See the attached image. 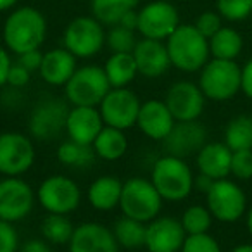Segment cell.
Returning a JSON list of instances; mask_svg holds the SVG:
<instances>
[{
  "label": "cell",
  "mask_w": 252,
  "mask_h": 252,
  "mask_svg": "<svg viewBox=\"0 0 252 252\" xmlns=\"http://www.w3.org/2000/svg\"><path fill=\"white\" fill-rule=\"evenodd\" d=\"M4 43L9 52L25 54L42 47L47 36V21L35 7H19L4 23Z\"/></svg>",
  "instance_id": "1"
},
{
  "label": "cell",
  "mask_w": 252,
  "mask_h": 252,
  "mask_svg": "<svg viewBox=\"0 0 252 252\" xmlns=\"http://www.w3.org/2000/svg\"><path fill=\"white\" fill-rule=\"evenodd\" d=\"M171 66L183 73L200 71L209 61V40L193 25H180L166 40Z\"/></svg>",
  "instance_id": "2"
},
{
  "label": "cell",
  "mask_w": 252,
  "mask_h": 252,
  "mask_svg": "<svg viewBox=\"0 0 252 252\" xmlns=\"http://www.w3.org/2000/svg\"><path fill=\"white\" fill-rule=\"evenodd\" d=\"M193 173L185 159L176 156H162L154 162L151 182L168 202L185 200L193 190Z\"/></svg>",
  "instance_id": "3"
},
{
  "label": "cell",
  "mask_w": 252,
  "mask_h": 252,
  "mask_svg": "<svg viewBox=\"0 0 252 252\" xmlns=\"http://www.w3.org/2000/svg\"><path fill=\"white\" fill-rule=\"evenodd\" d=\"M162 202L164 199L151 180L133 176L123 182L121 200H119V209L123 216L133 218L142 223H151L159 216Z\"/></svg>",
  "instance_id": "4"
},
{
  "label": "cell",
  "mask_w": 252,
  "mask_h": 252,
  "mask_svg": "<svg viewBox=\"0 0 252 252\" xmlns=\"http://www.w3.org/2000/svg\"><path fill=\"white\" fill-rule=\"evenodd\" d=\"M104 67L100 66H81L64 85V95L67 104L73 107H98L102 98L111 90Z\"/></svg>",
  "instance_id": "5"
},
{
  "label": "cell",
  "mask_w": 252,
  "mask_h": 252,
  "mask_svg": "<svg viewBox=\"0 0 252 252\" xmlns=\"http://www.w3.org/2000/svg\"><path fill=\"white\" fill-rule=\"evenodd\" d=\"M240 83L242 67L235 61L211 59L200 69L199 87L209 100H230L240 92Z\"/></svg>",
  "instance_id": "6"
},
{
  "label": "cell",
  "mask_w": 252,
  "mask_h": 252,
  "mask_svg": "<svg viewBox=\"0 0 252 252\" xmlns=\"http://www.w3.org/2000/svg\"><path fill=\"white\" fill-rule=\"evenodd\" d=\"M40 206L52 214H69L81 202L80 185L66 175H52L40 183L36 190Z\"/></svg>",
  "instance_id": "7"
},
{
  "label": "cell",
  "mask_w": 252,
  "mask_h": 252,
  "mask_svg": "<svg viewBox=\"0 0 252 252\" xmlns=\"http://www.w3.org/2000/svg\"><path fill=\"white\" fill-rule=\"evenodd\" d=\"M140 105L138 95L130 88H111L98 104V111L105 126L126 131L137 126Z\"/></svg>",
  "instance_id": "8"
},
{
  "label": "cell",
  "mask_w": 252,
  "mask_h": 252,
  "mask_svg": "<svg viewBox=\"0 0 252 252\" xmlns=\"http://www.w3.org/2000/svg\"><path fill=\"white\" fill-rule=\"evenodd\" d=\"M63 43L64 49L69 50L76 59L94 57L105 45V33L102 23L87 16L73 19L64 30Z\"/></svg>",
  "instance_id": "9"
},
{
  "label": "cell",
  "mask_w": 252,
  "mask_h": 252,
  "mask_svg": "<svg viewBox=\"0 0 252 252\" xmlns=\"http://www.w3.org/2000/svg\"><path fill=\"white\" fill-rule=\"evenodd\" d=\"M206 206L214 220L223 223H235L245 213L247 199L240 187L228 178L216 180L206 193Z\"/></svg>",
  "instance_id": "10"
},
{
  "label": "cell",
  "mask_w": 252,
  "mask_h": 252,
  "mask_svg": "<svg viewBox=\"0 0 252 252\" xmlns=\"http://www.w3.org/2000/svg\"><path fill=\"white\" fill-rule=\"evenodd\" d=\"M35 145L32 138L19 131L0 133V175L23 176L35 162Z\"/></svg>",
  "instance_id": "11"
},
{
  "label": "cell",
  "mask_w": 252,
  "mask_h": 252,
  "mask_svg": "<svg viewBox=\"0 0 252 252\" xmlns=\"http://www.w3.org/2000/svg\"><path fill=\"white\" fill-rule=\"evenodd\" d=\"M67 114H69L67 102L61 98H47V100L38 102L30 114V133L40 142L54 140L63 131H66Z\"/></svg>",
  "instance_id": "12"
},
{
  "label": "cell",
  "mask_w": 252,
  "mask_h": 252,
  "mask_svg": "<svg viewBox=\"0 0 252 252\" xmlns=\"http://www.w3.org/2000/svg\"><path fill=\"white\" fill-rule=\"evenodd\" d=\"M35 192L21 176H5L0 180V220L18 223L32 213Z\"/></svg>",
  "instance_id": "13"
},
{
  "label": "cell",
  "mask_w": 252,
  "mask_h": 252,
  "mask_svg": "<svg viewBox=\"0 0 252 252\" xmlns=\"http://www.w3.org/2000/svg\"><path fill=\"white\" fill-rule=\"evenodd\" d=\"M180 26L178 11L173 4L164 0H156L138 11L137 32L144 38L168 40L169 35Z\"/></svg>",
  "instance_id": "14"
},
{
  "label": "cell",
  "mask_w": 252,
  "mask_h": 252,
  "mask_svg": "<svg viewBox=\"0 0 252 252\" xmlns=\"http://www.w3.org/2000/svg\"><path fill=\"white\" fill-rule=\"evenodd\" d=\"M164 102L176 121H195L206 107V95L199 83L176 81L166 92Z\"/></svg>",
  "instance_id": "15"
},
{
  "label": "cell",
  "mask_w": 252,
  "mask_h": 252,
  "mask_svg": "<svg viewBox=\"0 0 252 252\" xmlns=\"http://www.w3.org/2000/svg\"><path fill=\"white\" fill-rule=\"evenodd\" d=\"M207 144L206 126L195 121H176L171 133L164 138L166 154L187 159L195 154Z\"/></svg>",
  "instance_id": "16"
},
{
  "label": "cell",
  "mask_w": 252,
  "mask_h": 252,
  "mask_svg": "<svg viewBox=\"0 0 252 252\" xmlns=\"http://www.w3.org/2000/svg\"><path fill=\"white\" fill-rule=\"evenodd\" d=\"M67 247L69 252H119L112 230L97 221L78 224Z\"/></svg>",
  "instance_id": "17"
},
{
  "label": "cell",
  "mask_w": 252,
  "mask_h": 252,
  "mask_svg": "<svg viewBox=\"0 0 252 252\" xmlns=\"http://www.w3.org/2000/svg\"><path fill=\"white\" fill-rule=\"evenodd\" d=\"M187 238L182 221L171 216H158L147 223L145 247L149 252H180Z\"/></svg>",
  "instance_id": "18"
},
{
  "label": "cell",
  "mask_w": 252,
  "mask_h": 252,
  "mask_svg": "<svg viewBox=\"0 0 252 252\" xmlns=\"http://www.w3.org/2000/svg\"><path fill=\"white\" fill-rule=\"evenodd\" d=\"M175 123L176 119L173 118L164 100L149 98V100L142 102L137 126L147 138L156 142H164V138L171 133Z\"/></svg>",
  "instance_id": "19"
},
{
  "label": "cell",
  "mask_w": 252,
  "mask_h": 252,
  "mask_svg": "<svg viewBox=\"0 0 252 252\" xmlns=\"http://www.w3.org/2000/svg\"><path fill=\"white\" fill-rule=\"evenodd\" d=\"M104 119L98 107H73L66 121V133L69 140L83 145H92L104 128Z\"/></svg>",
  "instance_id": "20"
},
{
  "label": "cell",
  "mask_w": 252,
  "mask_h": 252,
  "mask_svg": "<svg viewBox=\"0 0 252 252\" xmlns=\"http://www.w3.org/2000/svg\"><path fill=\"white\" fill-rule=\"evenodd\" d=\"M131 54H133V59L137 63L138 74L145 78L162 76L171 66L166 43H162L161 40H138L137 47Z\"/></svg>",
  "instance_id": "21"
},
{
  "label": "cell",
  "mask_w": 252,
  "mask_h": 252,
  "mask_svg": "<svg viewBox=\"0 0 252 252\" xmlns=\"http://www.w3.org/2000/svg\"><path fill=\"white\" fill-rule=\"evenodd\" d=\"M76 57L67 49H52L43 54L40 64V76L52 87H64L76 71Z\"/></svg>",
  "instance_id": "22"
},
{
  "label": "cell",
  "mask_w": 252,
  "mask_h": 252,
  "mask_svg": "<svg viewBox=\"0 0 252 252\" xmlns=\"http://www.w3.org/2000/svg\"><path fill=\"white\" fill-rule=\"evenodd\" d=\"M231 149L224 142H207L195 156L197 169L213 180L226 178L231 168Z\"/></svg>",
  "instance_id": "23"
},
{
  "label": "cell",
  "mask_w": 252,
  "mask_h": 252,
  "mask_svg": "<svg viewBox=\"0 0 252 252\" xmlns=\"http://www.w3.org/2000/svg\"><path fill=\"white\" fill-rule=\"evenodd\" d=\"M123 192V182L116 176L104 175L90 183L87 190V200L97 211H111L119 207Z\"/></svg>",
  "instance_id": "24"
},
{
  "label": "cell",
  "mask_w": 252,
  "mask_h": 252,
  "mask_svg": "<svg viewBox=\"0 0 252 252\" xmlns=\"http://www.w3.org/2000/svg\"><path fill=\"white\" fill-rule=\"evenodd\" d=\"M94 152L98 159L107 162L119 161L128 151V138L125 131L112 128V126H104L102 131L97 135L95 142L92 144Z\"/></svg>",
  "instance_id": "25"
},
{
  "label": "cell",
  "mask_w": 252,
  "mask_h": 252,
  "mask_svg": "<svg viewBox=\"0 0 252 252\" xmlns=\"http://www.w3.org/2000/svg\"><path fill=\"white\" fill-rule=\"evenodd\" d=\"M104 71L112 88L128 87L138 74L133 54H112L105 61Z\"/></svg>",
  "instance_id": "26"
},
{
  "label": "cell",
  "mask_w": 252,
  "mask_h": 252,
  "mask_svg": "<svg viewBox=\"0 0 252 252\" xmlns=\"http://www.w3.org/2000/svg\"><path fill=\"white\" fill-rule=\"evenodd\" d=\"M244 49V38L242 35L233 28L223 26L216 35L209 38V52L213 59H224V61H235L240 56Z\"/></svg>",
  "instance_id": "27"
},
{
  "label": "cell",
  "mask_w": 252,
  "mask_h": 252,
  "mask_svg": "<svg viewBox=\"0 0 252 252\" xmlns=\"http://www.w3.org/2000/svg\"><path fill=\"white\" fill-rule=\"evenodd\" d=\"M119 247L123 249H138L145 247V235H147V223H142L133 218L123 216L114 223L112 228Z\"/></svg>",
  "instance_id": "28"
},
{
  "label": "cell",
  "mask_w": 252,
  "mask_h": 252,
  "mask_svg": "<svg viewBox=\"0 0 252 252\" xmlns=\"http://www.w3.org/2000/svg\"><path fill=\"white\" fill-rule=\"evenodd\" d=\"M95 152L92 145H83L73 140H66L57 147V161L66 168L85 169L95 161Z\"/></svg>",
  "instance_id": "29"
},
{
  "label": "cell",
  "mask_w": 252,
  "mask_h": 252,
  "mask_svg": "<svg viewBox=\"0 0 252 252\" xmlns=\"http://www.w3.org/2000/svg\"><path fill=\"white\" fill-rule=\"evenodd\" d=\"M224 144L235 151H252V118L240 114L226 125Z\"/></svg>",
  "instance_id": "30"
},
{
  "label": "cell",
  "mask_w": 252,
  "mask_h": 252,
  "mask_svg": "<svg viewBox=\"0 0 252 252\" xmlns=\"http://www.w3.org/2000/svg\"><path fill=\"white\" fill-rule=\"evenodd\" d=\"M74 224L67 214L49 213L42 221V237L52 245H67L74 233Z\"/></svg>",
  "instance_id": "31"
},
{
  "label": "cell",
  "mask_w": 252,
  "mask_h": 252,
  "mask_svg": "<svg viewBox=\"0 0 252 252\" xmlns=\"http://www.w3.org/2000/svg\"><path fill=\"white\" fill-rule=\"evenodd\" d=\"M138 0H92L94 18L102 25H118L128 11L137 7Z\"/></svg>",
  "instance_id": "32"
},
{
  "label": "cell",
  "mask_w": 252,
  "mask_h": 252,
  "mask_svg": "<svg viewBox=\"0 0 252 252\" xmlns=\"http://www.w3.org/2000/svg\"><path fill=\"white\" fill-rule=\"evenodd\" d=\"M182 226L187 235L209 233V228L213 224V214L207 209V206H190L182 214Z\"/></svg>",
  "instance_id": "33"
},
{
  "label": "cell",
  "mask_w": 252,
  "mask_h": 252,
  "mask_svg": "<svg viewBox=\"0 0 252 252\" xmlns=\"http://www.w3.org/2000/svg\"><path fill=\"white\" fill-rule=\"evenodd\" d=\"M105 43L112 50V54H131L137 47V36L133 30L114 25L105 35Z\"/></svg>",
  "instance_id": "34"
},
{
  "label": "cell",
  "mask_w": 252,
  "mask_h": 252,
  "mask_svg": "<svg viewBox=\"0 0 252 252\" xmlns=\"http://www.w3.org/2000/svg\"><path fill=\"white\" fill-rule=\"evenodd\" d=\"M216 9L226 21H244L252 14V0H216Z\"/></svg>",
  "instance_id": "35"
},
{
  "label": "cell",
  "mask_w": 252,
  "mask_h": 252,
  "mask_svg": "<svg viewBox=\"0 0 252 252\" xmlns=\"http://www.w3.org/2000/svg\"><path fill=\"white\" fill-rule=\"evenodd\" d=\"M180 252H221L218 240L209 233L187 235Z\"/></svg>",
  "instance_id": "36"
},
{
  "label": "cell",
  "mask_w": 252,
  "mask_h": 252,
  "mask_svg": "<svg viewBox=\"0 0 252 252\" xmlns=\"http://www.w3.org/2000/svg\"><path fill=\"white\" fill-rule=\"evenodd\" d=\"M230 175L238 180L252 178V151H235L231 154Z\"/></svg>",
  "instance_id": "37"
},
{
  "label": "cell",
  "mask_w": 252,
  "mask_h": 252,
  "mask_svg": "<svg viewBox=\"0 0 252 252\" xmlns=\"http://www.w3.org/2000/svg\"><path fill=\"white\" fill-rule=\"evenodd\" d=\"M221 16L220 12H213V11H206L202 12V14L197 18L195 21V28L199 30L200 35H204L207 40L211 38L213 35H216L218 32H220L221 28H223V25H221Z\"/></svg>",
  "instance_id": "38"
},
{
  "label": "cell",
  "mask_w": 252,
  "mask_h": 252,
  "mask_svg": "<svg viewBox=\"0 0 252 252\" xmlns=\"http://www.w3.org/2000/svg\"><path fill=\"white\" fill-rule=\"evenodd\" d=\"M19 235L14 224L0 220V252H18Z\"/></svg>",
  "instance_id": "39"
},
{
  "label": "cell",
  "mask_w": 252,
  "mask_h": 252,
  "mask_svg": "<svg viewBox=\"0 0 252 252\" xmlns=\"http://www.w3.org/2000/svg\"><path fill=\"white\" fill-rule=\"evenodd\" d=\"M32 80V73H30L26 67H23L19 63L12 64L11 69H9V76H7V85L12 88H23L30 83Z\"/></svg>",
  "instance_id": "40"
},
{
  "label": "cell",
  "mask_w": 252,
  "mask_h": 252,
  "mask_svg": "<svg viewBox=\"0 0 252 252\" xmlns=\"http://www.w3.org/2000/svg\"><path fill=\"white\" fill-rule=\"evenodd\" d=\"M42 59H43V54L40 52V49L30 50V52L19 54V56H18V63L21 64L23 67H26V69H28L30 73H33V71H38L40 69Z\"/></svg>",
  "instance_id": "41"
},
{
  "label": "cell",
  "mask_w": 252,
  "mask_h": 252,
  "mask_svg": "<svg viewBox=\"0 0 252 252\" xmlns=\"http://www.w3.org/2000/svg\"><path fill=\"white\" fill-rule=\"evenodd\" d=\"M50 245L45 238H30L19 247V252H52Z\"/></svg>",
  "instance_id": "42"
},
{
  "label": "cell",
  "mask_w": 252,
  "mask_h": 252,
  "mask_svg": "<svg viewBox=\"0 0 252 252\" xmlns=\"http://www.w3.org/2000/svg\"><path fill=\"white\" fill-rule=\"evenodd\" d=\"M12 66L11 56H9V50L0 47V88L7 85V76H9V69Z\"/></svg>",
  "instance_id": "43"
},
{
  "label": "cell",
  "mask_w": 252,
  "mask_h": 252,
  "mask_svg": "<svg viewBox=\"0 0 252 252\" xmlns=\"http://www.w3.org/2000/svg\"><path fill=\"white\" fill-rule=\"evenodd\" d=\"M240 90L247 95L249 98H252V59H249L242 67V83Z\"/></svg>",
  "instance_id": "44"
},
{
  "label": "cell",
  "mask_w": 252,
  "mask_h": 252,
  "mask_svg": "<svg viewBox=\"0 0 252 252\" xmlns=\"http://www.w3.org/2000/svg\"><path fill=\"white\" fill-rule=\"evenodd\" d=\"M214 182H216V180H213L211 176L199 173V176H195V178H193V189H197L199 192H202V193H207L211 190V187H213Z\"/></svg>",
  "instance_id": "45"
},
{
  "label": "cell",
  "mask_w": 252,
  "mask_h": 252,
  "mask_svg": "<svg viewBox=\"0 0 252 252\" xmlns=\"http://www.w3.org/2000/svg\"><path fill=\"white\" fill-rule=\"evenodd\" d=\"M118 25L125 26V28H128V30H133V32H137V28H138V12L135 11V9L128 11L125 16H123L121 21H119Z\"/></svg>",
  "instance_id": "46"
},
{
  "label": "cell",
  "mask_w": 252,
  "mask_h": 252,
  "mask_svg": "<svg viewBox=\"0 0 252 252\" xmlns=\"http://www.w3.org/2000/svg\"><path fill=\"white\" fill-rule=\"evenodd\" d=\"M16 4H18V0H0V12L9 11V9H12Z\"/></svg>",
  "instance_id": "47"
},
{
  "label": "cell",
  "mask_w": 252,
  "mask_h": 252,
  "mask_svg": "<svg viewBox=\"0 0 252 252\" xmlns=\"http://www.w3.org/2000/svg\"><path fill=\"white\" fill-rule=\"evenodd\" d=\"M231 252H252V244H242L237 245Z\"/></svg>",
  "instance_id": "48"
},
{
  "label": "cell",
  "mask_w": 252,
  "mask_h": 252,
  "mask_svg": "<svg viewBox=\"0 0 252 252\" xmlns=\"http://www.w3.org/2000/svg\"><path fill=\"white\" fill-rule=\"evenodd\" d=\"M247 230H249V233H251V237H252V206H251V209H249V213H247Z\"/></svg>",
  "instance_id": "49"
}]
</instances>
